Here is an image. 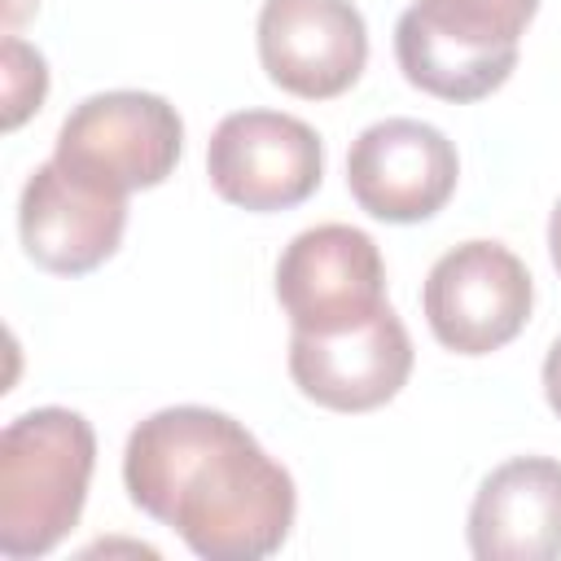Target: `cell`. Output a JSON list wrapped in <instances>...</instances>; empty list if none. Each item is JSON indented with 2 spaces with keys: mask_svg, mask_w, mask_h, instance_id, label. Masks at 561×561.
Returning <instances> with one entry per match:
<instances>
[{
  "mask_svg": "<svg viewBox=\"0 0 561 561\" xmlns=\"http://www.w3.org/2000/svg\"><path fill=\"white\" fill-rule=\"evenodd\" d=\"M543 394H548V408L561 416V337L548 346V359H543Z\"/></svg>",
  "mask_w": 561,
  "mask_h": 561,
  "instance_id": "14",
  "label": "cell"
},
{
  "mask_svg": "<svg viewBox=\"0 0 561 561\" xmlns=\"http://www.w3.org/2000/svg\"><path fill=\"white\" fill-rule=\"evenodd\" d=\"M456 145L421 118H381L346 153V188L373 219L421 224L456 193Z\"/></svg>",
  "mask_w": 561,
  "mask_h": 561,
  "instance_id": "9",
  "label": "cell"
},
{
  "mask_svg": "<svg viewBox=\"0 0 561 561\" xmlns=\"http://www.w3.org/2000/svg\"><path fill=\"white\" fill-rule=\"evenodd\" d=\"M548 254H552V267L561 272V202L552 206V219H548Z\"/></svg>",
  "mask_w": 561,
  "mask_h": 561,
  "instance_id": "16",
  "label": "cell"
},
{
  "mask_svg": "<svg viewBox=\"0 0 561 561\" xmlns=\"http://www.w3.org/2000/svg\"><path fill=\"white\" fill-rule=\"evenodd\" d=\"M259 61L294 96H342L368 61L364 13L351 0H263Z\"/></svg>",
  "mask_w": 561,
  "mask_h": 561,
  "instance_id": "10",
  "label": "cell"
},
{
  "mask_svg": "<svg viewBox=\"0 0 561 561\" xmlns=\"http://www.w3.org/2000/svg\"><path fill=\"white\" fill-rule=\"evenodd\" d=\"M44 92H48V66H44V57L9 31L4 35V127L9 131L22 127L26 114L39 110Z\"/></svg>",
  "mask_w": 561,
  "mask_h": 561,
  "instance_id": "13",
  "label": "cell"
},
{
  "mask_svg": "<svg viewBox=\"0 0 561 561\" xmlns=\"http://www.w3.org/2000/svg\"><path fill=\"white\" fill-rule=\"evenodd\" d=\"M0 9H4V26L13 31V26H22V22H26V18L39 9V0H4Z\"/></svg>",
  "mask_w": 561,
  "mask_h": 561,
  "instance_id": "15",
  "label": "cell"
},
{
  "mask_svg": "<svg viewBox=\"0 0 561 561\" xmlns=\"http://www.w3.org/2000/svg\"><path fill=\"white\" fill-rule=\"evenodd\" d=\"M96 465V434L70 408H35L0 434V552H53L79 522Z\"/></svg>",
  "mask_w": 561,
  "mask_h": 561,
  "instance_id": "2",
  "label": "cell"
},
{
  "mask_svg": "<svg viewBox=\"0 0 561 561\" xmlns=\"http://www.w3.org/2000/svg\"><path fill=\"white\" fill-rule=\"evenodd\" d=\"M530 302V272L500 241L451 245L421 289L430 333L456 355H491L508 346L526 329Z\"/></svg>",
  "mask_w": 561,
  "mask_h": 561,
  "instance_id": "5",
  "label": "cell"
},
{
  "mask_svg": "<svg viewBox=\"0 0 561 561\" xmlns=\"http://www.w3.org/2000/svg\"><path fill=\"white\" fill-rule=\"evenodd\" d=\"M206 175L215 193L241 210H289L320 188L324 149L294 114L237 110L210 131Z\"/></svg>",
  "mask_w": 561,
  "mask_h": 561,
  "instance_id": "7",
  "label": "cell"
},
{
  "mask_svg": "<svg viewBox=\"0 0 561 561\" xmlns=\"http://www.w3.org/2000/svg\"><path fill=\"white\" fill-rule=\"evenodd\" d=\"M469 552L478 561L561 557V460L513 456L491 469L469 504Z\"/></svg>",
  "mask_w": 561,
  "mask_h": 561,
  "instance_id": "12",
  "label": "cell"
},
{
  "mask_svg": "<svg viewBox=\"0 0 561 561\" xmlns=\"http://www.w3.org/2000/svg\"><path fill=\"white\" fill-rule=\"evenodd\" d=\"M127 228V193L48 158L31 171L18 202V232L35 267L83 276L101 267Z\"/></svg>",
  "mask_w": 561,
  "mask_h": 561,
  "instance_id": "8",
  "label": "cell"
},
{
  "mask_svg": "<svg viewBox=\"0 0 561 561\" xmlns=\"http://www.w3.org/2000/svg\"><path fill=\"white\" fill-rule=\"evenodd\" d=\"M408 373L412 337L390 302L364 324L289 337L294 386L329 412H373L408 386Z\"/></svg>",
  "mask_w": 561,
  "mask_h": 561,
  "instance_id": "11",
  "label": "cell"
},
{
  "mask_svg": "<svg viewBox=\"0 0 561 561\" xmlns=\"http://www.w3.org/2000/svg\"><path fill=\"white\" fill-rule=\"evenodd\" d=\"M535 9L539 0H416L394 22L399 70L438 101L491 96L513 75Z\"/></svg>",
  "mask_w": 561,
  "mask_h": 561,
  "instance_id": "3",
  "label": "cell"
},
{
  "mask_svg": "<svg viewBox=\"0 0 561 561\" xmlns=\"http://www.w3.org/2000/svg\"><path fill=\"white\" fill-rule=\"evenodd\" d=\"M184 149V123L167 96L118 88L79 101L57 131V162L118 193L162 184Z\"/></svg>",
  "mask_w": 561,
  "mask_h": 561,
  "instance_id": "4",
  "label": "cell"
},
{
  "mask_svg": "<svg viewBox=\"0 0 561 561\" xmlns=\"http://www.w3.org/2000/svg\"><path fill=\"white\" fill-rule=\"evenodd\" d=\"M140 513L171 526L202 561H263L294 526V478L228 412L180 403L145 416L123 451Z\"/></svg>",
  "mask_w": 561,
  "mask_h": 561,
  "instance_id": "1",
  "label": "cell"
},
{
  "mask_svg": "<svg viewBox=\"0 0 561 561\" xmlns=\"http://www.w3.org/2000/svg\"><path fill=\"white\" fill-rule=\"evenodd\" d=\"M276 298L294 333H337L386 307V263L368 232L316 224L276 263Z\"/></svg>",
  "mask_w": 561,
  "mask_h": 561,
  "instance_id": "6",
  "label": "cell"
}]
</instances>
